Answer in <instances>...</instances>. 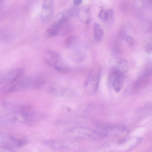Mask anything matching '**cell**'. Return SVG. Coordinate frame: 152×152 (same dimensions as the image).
<instances>
[{"instance_id":"cell-1","label":"cell","mask_w":152,"mask_h":152,"mask_svg":"<svg viewBox=\"0 0 152 152\" xmlns=\"http://www.w3.org/2000/svg\"><path fill=\"white\" fill-rule=\"evenodd\" d=\"M45 82V79L42 76H26L7 83L4 90L5 92L10 93L31 89H38L42 87Z\"/></svg>"},{"instance_id":"cell-2","label":"cell","mask_w":152,"mask_h":152,"mask_svg":"<svg viewBox=\"0 0 152 152\" xmlns=\"http://www.w3.org/2000/svg\"><path fill=\"white\" fill-rule=\"evenodd\" d=\"M67 134L70 137L92 140H99L104 137L99 131L82 127L72 129L67 132Z\"/></svg>"},{"instance_id":"cell-3","label":"cell","mask_w":152,"mask_h":152,"mask_svg":"<svg viewBox=\"0 0 152 152\" xmlns=\"http://www.w3.org/2000/svg\"><path fill=\"white\" fill-rule=\"evenodd\" d=\"M101 75V70L99 68L94 69L89 72L84 82L85 91L88 95H93L97 90Z\"/></svg>"},{"instance_id":"cell-4","label":"cell","mask_w":152,"mask_h":152,"mask_svg":"<svg viewBox=\"0 0 152 152\" xmlns=\"http://www.w3.org/2000/svg\"><path fill=\"white\" fill-rule=\"evenodd\" d=\"M109 80L114 91L116 93L121 90L124 84V73L114 69L110 72L109 75Z\"/></svg>"},{"instance_id":"cell-5","label":"cell","mask_w":152,"mask_h":152,"mask_svg":"<svg viewBox=\"0 0 152 152\" xmlns=\"http://www.w3.org/2000/svg\"><path fill=\"white\" fill-rule=\"evenodd\" d=\"M25 143L23 140L18 139L8 134L0 133V146L12 148L20 147Z\"/></svg>"},{"instance_id":"cell-6","label":"cell","mask_w":152,"mask_h":152,"mask_svg":"<svg viewBox=\"0 0 152 152\" xmlns=\"http://www.w3.org/2000/svg\"><path fill=\"white\" fill-rule=\"evenodd\" d=\"M47 92L49 94L56 97H69L74 94L71 89L53 83L48 86Z\"/></svg>"},{"instance_id":"cell-7","label":"cell","mask_w":152,"mask_h":152,"mask_svg":"<svg viewBox=\"0 0 152 152\" xmlns=\"http://www.w3.org/2000/svg\"><path fill=\"white\" fill-rule=\"evenodd\" d=\"M99 132L104 137L107 136L120 137L126 135L129 133V130L122 126H113L105 127Z\"/></svg>"},{"instance_id":"cell-8","label":"cell","mask_w":152,"mask_h":152,"mask_svg":"<svg viewBox=\"0 0 152 152\" xmlns=\"http://www.w3.org/2000/svg\"><path fill=\"white\" fill-rule=\"evenodd\" d=\"M53 12V3L52 0L43 1L41 12V17L43 22L47 23L51 19Z\"/></svg>"},{"instance_id":"cell-9","label":"cell","mask_w":152,"mask_h":152,"mask_svg":"<svg viewBox=\"0 0 152 152\" xmlns=\"http://www.w3.org/2000/svg\"><path fill=\"white\" fill-rule=\"evenodd\" d=\"M109 63L113 69L123 73L126 72L128 69V62L126 60L123 58H113L110 60Z\"/></svg>"},{"instance_id":"cell-10","label":"cell","mask_w":152,"mask_h":152,"mask_svg":"<svg viewBox=\"0 0 152 152\" xmlns=\"http://www.w3.org/2000/svg\"><path fill=\"white\" fill-rule=\"evenodd\" d=\"M44 59L46 62L54 67L60 66L58 64L61 60L60 55L57 53L51 50H47L44 53Z\"/></svg>"},{"instance_id":"cell-11","label":"cell","mask_w":152,"mask_h":152,"mask_svg":"<svg viewBox=\"0 0 152 152\" xmlns=\"http://www.w3.org/2000/svg\"><path fill=\"white\" fill-rule=\"evenodd\" d=\"M25 72L23 68H18L9 70L6 75V83H7L15 82L19 79Z\"/></svg>"},{"instance_id":"cell-12","label":"cell","mask_w":152,"mask_h":152,"mask_svg":"<svg viewBox=\"0 0 152 152\" xmlns=\"http://www.w3.org/2000/svg\"><path fill=\"white\" fill-rule=\"evenodd\" d=\"M46 143L52 148L61 150L69 149L72 145V144L68 142L61 140H50Z\"/></svg>"},{"instance_id":"cell-13","label":"cell","mask_w":152,"mask_h":152,"mask_svg":"<svg viewBox=\"0 0 152 152\" xmlns=\"http://www.w3.org/2000/svg\"><path fill=\"white\" fill-rule=\"evenodd\" d=\"M94 38L97 42H99L102 39L104 35V31L98 23H95L94 27Z\"/></svg>"},{"instance_id":"cell-14","label":"cell","mask_w":152,"mask_h":152,"mask_svg":"<svg viewBox=\"0 0 152 152\" xmlns=\"http://www.w3.org/2000/svg\"><path fill=\"white\" fill-rule=\"evenodd\" d=\"M79 12L78 8L75 7L70 8L61 12L58 17H61L69 19L77 15Z\"/></svg>"},{"instance_id":"cell-15","label":"cell","mask_w":152,"mask_h":152,"mask_svg":"<svg viewBox=\"0 0 152 152\" xmlns=\"http://www.w3.org/2000/svg\"><path fill=\"white\" fill-rule=\"evenodd\" d=\"M14 35L11 33L4 29H0V42H7L12 40Z\"/></svg>"},{"instance_id":"cell-16","label":"cell","mask_w":152,"mask_h":152,"mask_svg":"<svg viewBox=\"0 0 152 152\" xmlns=\"http://www.w3.org/2000/svg\"><path fill=\"white\" fill-rule=\"evenodd\" d=\"M45 34L48 37H52L59 35L57 29L52 26L48 28L46 30Z\"/></svg>"},{"instance_id":"cell-17","label":"cell","mask_w":152,"mask_h":152,"mask_svg":"<svg viewBox=\"0 0 152 152\" xmlns=\"http://www.w3.org/2000/svg\"><path fill=\"white\" fill-rule=\"evenodd\" d=\"M77 40V37L74 36L69 37L65 42V46L67 48L71 47Z\"/></svg>"},{"instance_id":"cell-18","label":"cell","mask_w":152,"mask_h":152,"mask_svg":"<svg viewBox=\"0 0 152 152\" xmlns=\"http://www.w3.org/2000/svg\"><path fill=\"white\" fill-rule=\"evenodd\" d=\"M145 52L149 54L152 52V39L151 38L148 39L145 42L144 45Z\"/></svg>"},{"instance_id":"cell-19","label":"cell","mask_w":152,"mask_h":152,"mask_svg":"<svg viewBox=\"0 0 152 152\" xmlns=\"http://www.w3.org/2000/svg\"><path fill=\"white\" fill-rule=\"evenodd\" d=\"M98 16L103 20L107 22L108 16V11L104 9H102L99 12Z\"/></svg>"},{"instance_id":"cell-20","label":"cell","mask_w":152,"mask_h":152,"mask_svg":"<svg viewBox=\"0 0 152 152\" xmlns=\"http://www.w3.org/2000/svg\"><path fill=\"white\" fill-rule=\"evenodd\" d=\"M9 70L0 71V84L6 82V75Z\"/></svg>"},{"instance_id":"cell-21","label":"cell","mask_w":152,"mask_h":152,"mask_svg":"<svg viewBox=\"0 0 152 152\" xmlns=\"http://www.w3.org/2000/svg\"><path fill=\"white\" fill-rule=\"evenodd\" d=\"M124 40L128 45L130 46H133L134 44V41L133 38L130 35H127Z\"/></svg>"},{"instance_id":"cell-22","label":"cell","mask_w":152,"mask_h":152,"mask_svg":"<svg viewBox=\"0 0 152 152\" xmlns=\"http://www.w3.org/2000/svg\"><path fill=\"white\" fill-rule=\"evenodd\" d=\"M114 12L112 9H110L108 10V16L107 21L112 22L113 21Z\"/></svg>"},{"instance_id":"cell-23","label":"cell","mask_w":152,"mask_h":152,"mask_svg":"<svg viewBox=\"0 0 152 152\" xmlns=\"http://www.w3.org/2000/svg\"><path fill=\"white\" fill-rule=\"evenodd\" d=\"M0 152H15L12 148L0 146Z\"/></svg>"},{"instance_id":"cell-24","label":"cell","mask_w":152,"mask_h":152,"mask_svg":"<svg viewBox=\"0 0 152 152\" xmlns=\"http://www.w3.org/2000/svg\"><path fill=\"white\" fill-rule=\"evenodd\" d=\"M125 31L123 29H121L119 32V35L120 38L122 39H124L127 35Z\"/></svg>"},{"instance_id":"cell-25","label":"cell","mask_w":152,"mask_h":152,"mask_svg":"<svg viewBox=\"0 0 152 152\" xmlns=\"http://www.w3.org/2000/svg\"><path fill=\"white\" fill-rule=\"evenodd\" d=\"M82 2V1L81 0H74L73 1L74 4L77 5H79Z\"/></svg>"}]
</instances>
